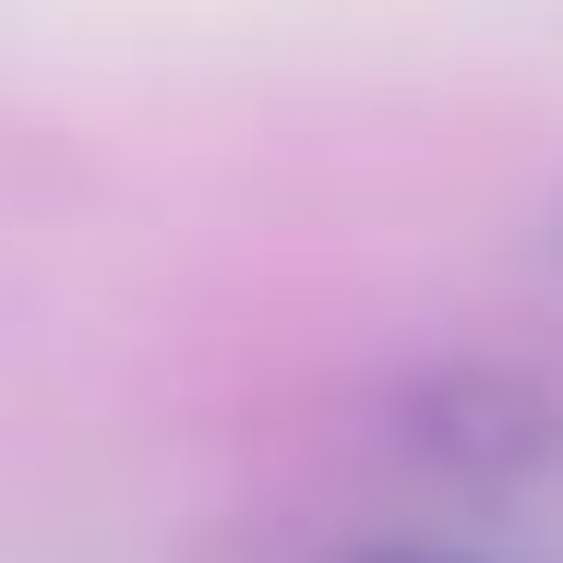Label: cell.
<instances>
[{"label":"cell","mask_w":563,"mask_h":563,"mask_svg":"<svg viewBox=\"0 0 563 563\" xmlns=\"http://www.w3.org/2000/svg\"><path fill=\"white\" fill-rule=\"evenodd\" d=\"M408 444H420V455H455V467H516V455L552 444V420H540L528 384H504V372H455V384H432V396L408 408Z\"/></svg>","instance_id":"1"},{"label":"cell","mask_w":563,"mask_h":563,"mask_svg":"<svg viewBox=\"0 0 563 563\" xmlns=\"http://www.w3.org/2000/svg\"><path fill=\"white\" fill-rule=\"evenodd\" d=\"M336 563H504V552H444V540H372V552H336Z\"/></svg>","instance_id":"2"}]
</instances>
